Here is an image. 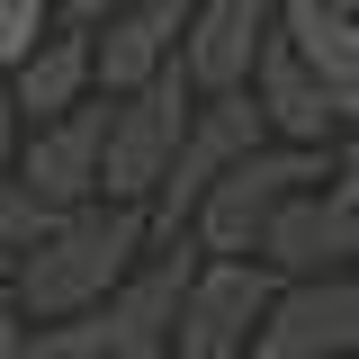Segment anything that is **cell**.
I'll return each instance as SVG.
<instances>
[{"mask_svg":"<svg viewBox=\"0 0 359 359\" xmlns=\"http://www.w3.org/2000/svg\"><path fill=\"white\" fill-rule=\"evenodd\" d=\"M144 252H153V216L144 207H81L9 269V306L27 323H90L135 278Z\"/></svg>","mask_w":359,"mask_h":359,"instance_id":"obj_1","label":"cell"},{"mask_svg":"<svg viewBox=\"0 0 359 359\" xmlns=\"http://www.w3.org/2000/svg\"><path fill=\"white\" fill-rule=\"evenodd\" d=\"M314 189H332V153H297V144H261L252 162H233L224 171V189L198 207V224H189V243L207 252V261H261L269 224L287 216L297 198H314Z\"/></svg>","mask_w":359,"mask_h":359,"instance_id":"obj_2","label":"cell"},{"mask_svg":"<svg viewBox=\"0 0 359 359\" xmlns=\"http://www.w3.org/2000/svg\"><path fill=\"white\" fill-rule=\"evenodd\" d=\"M189 117H198V90H189V72H180V63L144 90V99H108L99 207H144V216H153V198H162V180H171L180 144H189Z\"/></svg>","mask_w":359,"mask_h":359,"instance_id":"obj_3","label":"cell"},{"mask_svg":"<svg viewBox=\"0 0 359 359\" xmlns=\"http://www.w3.org/2000/svg\"><path fill=\"white\" fill-rule=\"evenodd\" d=\"M269 306H278V278L261 261H198L180 332H171V359H243L261 341Z\"/></svg>","mask_w":359,"mask_h":359,"instance_id":"obj_4","label":"cell"},{"mask_svg":"<svg viewBox=\"0 0 359 359\" xmlns=\"http://www.w3.org/2000/svg\"><path fill=\"white\" fill-rule=\"evenodd\" d=\"M269 36H278V9H269V0H198V9H189V36H180L189 90H198V99H243Z\"/></svg>","mask_w":359,"mask_h":359,"instance_id":"obj_5","label":"cell"},{"mask_svg":"<svg viewBox=\"0 0 359 359\" xmlns=\"http://www.w3.org/2000/svg\"><path fill=\"white\" fill-rule=\"evenodd\" d=\"M99 153H108V99L72 108L63 126H36L18 144V171L9 180L36 198L45 216H81V207H99Z\"/></svg>","mask_w":359,"mask_h":359,"instance_id":"obj_6","label":"cell"},{"mask_svg":"<svg viewBox=\"0 0 359 359\" xmlns=\"http://www.w3.org/2000/svg\"><path fill=\"white\" fill-rule=\"evenodd\" d=\"M198 243H162V252H144L135 278L99 306V332H108V359H144V351H171L180 332V306H189V278H198Z\"/></svg>","mask_w":359,"mask_h":359,"instance_id":"obj_7","label":"cell"},{"mask_svg":"<svg viewBox=\"0 0 359 359\" xmlns=\"http://www.w3.org/2000/svg\"><path fill=\"white\" fill-rule=\"evenodd\" d=\"M261 269L278 278V287H323V278H359V216L341 207V198H332V189L297 198L287 216L269 224Z\"/></svg>","mask_w":359,"mask_h":359,"instance_id":"obj_8","label":"cell"},{"mask_svg":"<svg viewBox=\"0 0 359 359\" xmlns=\"http://www.w3.org/2000/svg\"><path fill=\"white\" fill-rule=\"evenodd\" d=\"M189 9L198 0H126V9H108V27H99V99H144L180 63Z\"/></svg>","mask_w":359,"mask_h":359,"instance_id":"obj_9","label":"cell"},{"mask_svg":"<svg viewBox=\"0 0 359 359\" xmlns=\"http://www.w3.org/2000/svg\"><path fill=\"white\" fill-rule=\"evenodd\" d=\"M252 108H261L269 144H297V153H341V108L332 90L297 63V45L269 36L261 45V72H252Z\"/></svg>","mask_w":359,"mask_h":359,"instance_id":"obj_10","label":"cell"},{"mask_svg":"<svg viewBox=\"0 0 359 359\" xmlns=\"http://www.w3.org/2000/svg\"><path fill=\"white\" fill-rule=\"evenodd\" d=\"M278 36L332 90V108L359 99V0H278Z\"/></svg>","mask_w":359,"mask_h":359,"instance_id":"obj_11","label":"cell"},{"mask_svg":"<svg viewBox=\"0 0 359 359\" xmlns=\"http://www.w3.org/2000/svg\"><path fill=\"white\" fill-rule=\"evenodd\" d=\"M278 351L297 359H351L359 351V278H323V287H278V306L261 323Z\"/></svg>","mask_w":359,"mask_h":359,"instance_id":"obj_12","label":"cell"},{"mask_svg":"<svg viewBox=\"0 0 359 359\" xmlns=\"http://www.w3.org/2000/svg\"><path fill=\"white\" fill-rule=\"evenodd\" d=\"M9 99H18L27 135H36V126H63L72 108H90V99H99V36H72V27H54V36L36 45V63L9 81Z\"/></svg>","mask_w":359,"mask_h":359,"instance_id":"obj_13","label":"cell"},{"mask_svg":"<svg viewBox=\"0 0 359 359\" xmlns=\"http://www.w3.org/2000/svg\"><path fill=\"white\" fill-rule=\"evenodd\" d=\"M45 36H54V0H0V81H18Z\"/></svg>","mask_w":359,"mask_h":359,"instance_id":"obj_14","label":"cell"},{"mask_svg":"<svg viewBox=\"0 0 359 359\" xmlns=\"http://www.w3.org/2000/svg\"><path fill=\"white\" fill-rule=\"evenodd\" d=\"M54 224H63V216H45V207L27 198V189H18V180H0V261H9V269L27 261V252H36Z\"/></svg>","mask_w":359,"mask_h":359,"instance_id":"obj_15","label":"cell"},{"mask_svg":"<svg viewBox=\"0 0 359 359\" xmlns=\"http://www.w3.org/2000/svg\"><path fill=\"white\" fill-rule=\"evenodd\" d=\"M18 359H108V332H99V314L90 323H27Z\"/></svg>","mask_w":359,"mask_h":359,"instance_id":"obj_16","label":"cell"},{"mask_svg":"<svg viewBox=\"0 0 359 359\" xmlns=\"http://www.w3.org/2000/svg\"><path fill=\"white\" fill-rule=\"evenodd\" d=\"M18 144H27V117H18V99H9V81H0V180L18 171Z\"/></svg>","mask_w":359,"mask_h":359,"instance_id":"obj_17","label":"cell"},{"mask_svg":"<svg viewBox=\"0 0 359 359\" xmlns=\"http://www.w3.org/2000/svg\"><path fill=\"white\" fill-rule=\"evenodd\" d=\"M332 198L359 216V135H341V153H332Z\"/></svg>","mask_w":359,"mask_h":359,"instance_id":"obj_18","label":"cell"},{"mask_svg":"<svg viewBox=\"0 0 359 359\" xmlns=\"http://www.w3.org/2000/svg\"><path fill=\"white\" fill-rule=\"evenodd\" d=\"M18 341H27V314L0 297V359H18Z\"/></svg>","mask_w":359,"mask_h":359,"instance_id":"obj_19","label":"cell"},{"mask_svg":"<svg viewBox=\"0 0 359 359\" xmlns=\"http://www.w3.org/2000/svg\"><path fill=\"white\" fill-rule=\"evenodd\" d=\"M341 135H359V99H351V108H341Z\"/></svg>","mask_w":359,"mask_h":359,"instance_id":"obj_20","label":"cell"},{"mask_svg":"<svg viewBox=\"0 0 359 359\" xmlns=\"http://www.w3.org/2000/svg\"><path fill=\"white\" fill-rule=\"evenodd\" d=\"M144 359H171V351H144Z\"/></svg>","mask_w":359,"mask_h":359,"instance_id":"obj_21","label":"cell"}]
</instances>
